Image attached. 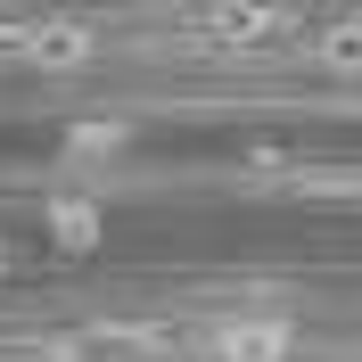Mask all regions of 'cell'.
Segmentation results:
<instances>
[{
    "mask_svg": "<svg viewBox=\"0 0 362 362\" xmlns=\"http://www.w3.org/2000/svg\"><path fill=\"white\" fill-rule=\"evenodd\" d=\"M214 354H223V362H288V354H296V321L239 313V321L214 329Z\"/></svg>",
    "mask_w": 362,
    "mask_h": 362,
    "instance_id": "obj_1",
    "label": "cell"
},
{
    "mask_svg": "<svg viewBox=\"0 0 362 362\" xmlns=\"http://www.w3.org/2000/svg\"><path fill=\"white\" fill-rule=\"evenodd\" d=\"M206 33H214L223 49H264L272 33H280V17H264V8H214V17H206Z\"/></svg>",
    "mask_w": 362,
    "mask_h": 362,
    "instance_id": "obj_3",
    "label": "cell"
},
{
    "mask_svg": "<svg viewBox=\"0 0 362 362\" xmlns=\"http://www.w3.org/2000/svg\"><path fill=\"white\" fill-rule=\"evenodd\" d=\"M25 58H33V66H49V74H74V66H90V58H99V42H90V25H33V33H25Z\"/></svg>",
    "mask_w": 362,
    "mask_h": 362,
    "instance_id": "obj_2",
    "label": "cell"
},
{
    "mask_svg": "<svg viewBox=\"0 0 362 362\" xmlns=\"http://www.w3.org/2000/svg\"><path fill=\"white\" fill-rule=\"evenodd\" d=\"M49 230H58L66 255H83L90 239H99V206H90V198H49Z\"/></svg>",
    "mask_w": 362,
    "mask_h": 362,
    "instance_id": "obj_4",
    "label": "cell"
},
{
    "mask_svg": "<svg viewBox=\"0 0 362 362\" xmlns=\"http://www.w3.org/2000/svg\"><path fill=\"white\" fill-rule=\"evenodd\" d=\"M0 264H8V247H0Z\"/></svg>",
    "mask_w": 362,
    "mask_h": 362,
    "instance_id": "obj_7",
    "label": "cell"
},
{
    "mask_svg": "<svg viewBox=\"0 0 362 362\" xmlns=\"http://www.w3.org/2000/svg\"><path fill=\"white\" fill-rule=\"evenodd\" d=\"M115 148H124V132H115V124H90V132L66 140V157H115Z\"/></svg>",
    "mask_w": 362,
    "mask_h": 362,
    "instance_id": "obj_6",
    "label": "cell"
},
{
    "mask_svg": "<svg viewBox=\"0 0 362 362\" xmlns=\"http://www.w3.org/2000/svg\"><path fill=\"white\" fill-rule=\"evenodd\" d=\"M313 58L329 74H362V25H329V33L313 42Z\"/></svg>",
    "mask_w": 362,
    "mask_h": 362,
    "instance_id": "obj_5",
    "label": "cell"
}]
</instances>
